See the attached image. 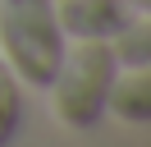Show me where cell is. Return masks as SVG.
Wrapping results in <instances>:
<instances>
[{"label": "cell", "instance_id": "1", "mask_svg": "<svg viewBox=\"0 0 151 147\" xmlns=\"http://www.w3.org/2000/svg\"><path fill=\"white\" fill-rule=\"evenodd\" d=\"M0 51L19 83L50 87L69 51L55 0H0Z\"/></svg>", "mask_w": 151, "mask_h": 147}, {"label": "cell", "instance_id": "2", "mask_svg": "<svg viewBox=\"0 0 151 147\" xmlns=\"http://www.w3.org/2000/svg\"><path fill=\"white\" fill-rule=\"evenodd\" d=\"M114 74H119V60H114L110 41H83L78 51H64L55 78H50V106H55V119L69 129H92L101 124L105 101H110Z\"/></svg>", "mask_w": 151, "mask_h": 147}, {"label": "cell", "instance_id": "3", "mask_svg": "<svg viewBox=\"0 0 151 147\" xmlns=\"http://www.w3.org/2000/svg\"><path fill=\"white\" fill-rule=\"evenodd\" d=\"M64 37L78 41H110L133 23V0H60L55 5Z\"/></svg>", "mask_w": 151, "mask_h": 147}, {"label": "cell", "instance_id": "4", "mask_svg": "<svg viewBox=\"0 0 151 147\" xmlns=\"http://www.w3.org/2000/svg\"><path fill=\"white\" fill-rule=\"evenodd\" d=\"M105 110H114V119L124 124H151V69H133L128 78L114 74Z\"/></svg>", "mask_w": 151, "mask_h": 147}, {"label": "cell", "instance_id": "5", "mask_svg": "<svg viewBox=\"0 0 151 147\" xmlns=\"http://www.w3.org/2000/svg\"><path fill=\"white\" fill-rule=\"evenodd\" d=\"M19 119H23V97H19V78L5 60H0V147L19 133Z\"/></svg>", "mask_w": 151, "mask_h": 147}, {"label": "cell", "instance_id": "6", "mask_svg": "<svg viewBox=\"0 0 151 147\" xmlns=\"http://www.w3.org/2000/svg\"><path fill=\"white\" fill-rule=\"evenodd\" d=\"M114 60L128 64V69H151V18H147V23H128L119 32Z\"/></svg>", "mask_w": 151, "mask_h": 147}, {"label": "cell", "instance_id": "7", "mask_svg": "<svg viewBox=\"0 0 151 147\" xmlns=\"http://www.w3.org/2000/svg\"><path fill=\"white\" fill-rule=\"evenodd\" d=\"M133 9H142V14H151V0H133Z\"/></svg>", "mask_w": 151, "mask_h": 147}]
</instances>
